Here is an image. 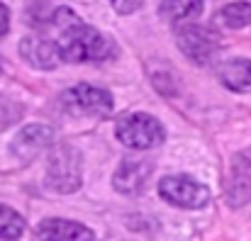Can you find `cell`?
<instances>
[{
	"instance_id": "1",
	"label": "cell",
	"mask_w": 251,
	"mask_h": 241,
	"mask_svg": "<svg viewBox=\"0 0 251 241\" xmlns=\"http://www.w3.org/2000/svg\"><path fill=\"white\" fill-rule=\"evenodd\" d=\"M54 24L61 29V37L56 42L59 51H61V61L100 64L112 56V42L95 27L83 24L74 10L59 7L54 12Z\"/></svg>"
},
{
	"instance_id": "2",
	"label": "cell",
	"mask_w": 251,
	"mask_h": 241,
	"mask_svg": "<svg viewBox=\"0 0 251 241\" xmlns=\"http://www.w3.org/2000/svg\"><path fill=\"white\" fill-rule=\"evenodd\" d=\"M115 137L120 139V144H125L129 149H151L166 139V132L156 117L144 115V112H134V115H127L117 122Z\"/></svg>"
},
{
	"instance_id": "3",
	"label": "cell",
	"mask_w": 251,
	"mask_h": 241,
	"mask_svg": "<svg viewBox=\"0 0 251 241\" xmlns=\"http://www.w3.org/2000/svg\"><path fill=\"white\" fill-rule=\"evenodd\" d=\"M83 180L81 154L74 146H56L47 166V185L54 193H76Z\"/></svg>"
},
{
	"instance_id": "4",
	"label": "cell",
	"mask_w": 251,
	"mask_h": 241,
	"mask_svg": "<svg viewBox=\"0 0 251 241\" xmlns=\"http://www.w3.org/2000/svg\"><path fill=\"white\" fill-rule=\"evenodd\" d=\"M61 102H64V110L76 117H98L112 110V95L105 88H95L88 83L64 90Z\"/></svg>"
},
{
	"instance_id": "5",
	"label": "cell",
	"mask_w": 251,
	"mask_h": 241,
	"mask_svg": "<svg viewBox=\"0 0 251 241\" xmlns=\"http://www.w3.org/2000/svg\"><path fill=\"white\" fill-rule=\"evenodd\" d=\"M176 39H178L180 51L200 66L210 64L215 59V54L220 51V39L215 37V32H210L207 27H200V24H178Z\"/></svg>"
},
{
	"instance_id": "6",
	"label": "cell",
	"mask_w": 251,
	"mask_h": 241,
	"mask_svg": "<svg viewBox=\"0 0 251 241\" xmlns=\"http://www.w3.org/2000/svg\"><path fill=\"white\" fill-rule=\"evenodd\" d=\"M159 195L166 200L168 205L183 207V210H198L210 200V190L188 178V175H168L159 183Z\"/></svg>"
},
{
	"instance_id": "7",
	"label": "cell",
	"mask_w": 251,
	"mask_h": 241,
	"mask_svg": "<svg viewBox=\"0 0 251 241\" xmlns=\"http://www.w3.org/2000/svg\"><path fill=\"white\" fill-rule=\"evenodd\" d=\"M54 142V129L49 124H27L12 139V156L22 163L37 159L49 144Z\"/></svg>"
},
{
	"instance_id": "8",
	"label": "cell",
	"mask_w": 251,
	"mask_h": 241,
	"mask_svg": "<svg viewBox=\"0 0 251 241\" xmlns=\"http://www.w3.org/2000/svg\"><path fill=\"white\" fill-rule=\"evenodd\" d=\"M20 56L34 66V69H44V71H51L59 66L61 61V51H59V44H54L51 39L47 37H25L20 42Z\"/></svg>"
},
{
	"instance_id": "9",
	"label": "cell",
	"mask_w": 251,
	"mask_h": 241,
	"mask_svg": "<svg viewBox=\"0 0 251 241\" xmlns=\"http://www.w3.org/2000/svg\"><path fill=\"white\" fill-rule=\"evenodd\" d=\"M37 237L42 241H95V234L85 224L71 222V219H59V217H49L39 222Z\"/></svg>"
},
{
	"instance_id": "10",
	"label": "cell",
	"mask_w": 251,
	"mask_h": 241,
	"mask_svg": "<svg viewBox=\"0 0 251 241\" xmlns=\"http://www.w3.org/2000/svg\"><path fill=\"white\" fill-rule=\"evenodd\" d=\"M149 175H151V166L147 161H125L115 170L112 183H115V190H120L122 195H137L144 190Z\"/></svg>"
},
{
	"instance_id": "11",
	"label": "cell",
	"mask_w": 251,
	"mask_h": 241,
	"mask_svg": "<svg viewBox=\"0 0 251 241\" xmlns=\"http://www.w3.org/2000/svg\"><path fill=\"white\" fill-rule=\"evenodd\" d=\"M227 197L234 207L251 200V156H237L227 183Z\"/></svg>"
},
{
	"instance_id": "12",
	"label": "cell",
	"mask_w": 251,
	"mask_h": 241,
	"mask_svg": "<svg viewBox=\"0 0 251 241\" xmlns=\"http://www.w3.org/2000/svg\"><path fill=\"white\" fill-rule=\"evenodd\" d=\"M220 80L234 93L251 90V61L249 59H229L220 66Z\"/></svg>"
},
{
	"instance_id": "13",
	"label": "cell",
	"mask_w": 251,
	"mask_h": 241,
	"mask_svg": "<svg viewBox=\"0 0 251 241\" xmlns=\"http://www.w3.org/2000/svg\"><path fill=\"white\" fill-rule=\"evenodd\" d=\"M205 0H164L161 2V15L164 20L173 24H183L188 20H195L202 12Z\"/></svg>"
},
{
	"instance_id": "14",
	"label": "cell",
	"mask_w": 251,
	"mask_h": 241,
	"mask_svg": "<svg viewBox=\"0 0 251 241\" xmlns=\"http://www.w3.org/2000/svg\"><path fill=\"white\" fill-rule=\"evenodd\" d=\"M217 20L225 24V27H232V29H239V27H247L251 24V2H229L220 10Z\"/></svg>"
},
{
	"instance_id": "15",
	"label": "cell",
	"mask_w": 251,
	"mask_h": 241,
	"mask_svg": "<svg viewBox=\"0 0 251 241\" xmlns=\"http://www.w3.org/2000/svg\"><path fill=\"white\" fill-rule=\"evenodd\" d=\"M25 232V219L7 205H0V237L2 239H20Z\"/></svg>"
},
{
	"instance_id": "16",
	"label": "cell",
	"mask_w": 251,
	"mask_h": 241,
	"mask_svg": "<svg viewBox=\"0 0 251 241\" xmlns=\"http://www.w3.org/2000/svg\"><path fill=\"white\" fill-rule=\"evenodd\" d=\"M110 2H112V7L120 15H132V12H137L144 5V0H110Z\"/></svg>"
},
{
	"instance_id": "17",
	"label": "cell",
	"mask_w": 251,
	"mask_h": 241,
	"mask_svg": "<svg viewBox=\"0 0 251 241\" xmlns=\"http://www.w3.org/2000/svg\"><path fill=\"white\" fill-rule=\"evenodd\" d=\"M7 29H10V10L7 5L0 2V34H5Z\"/></svg>"
},
{
	"instance_id": "18",
	"label": "cell",
	"mask_w": 251,
	"mask_h": 241,
	"mask_svg": "<svg viewBox=\"0 0 251 241\" xmlns=\"http://www.w3.org/2000/svg\"><path fill=\"white\" fill-rule=\"evenodd\" d=\"M0 241H15V239H2V237H0Z\"/></svg>"
},
{
	"instance_id": "19",
	"label": "cell",
	"mask_w": 251,
	"mask_h": 241,
	"mask_svg": "<svg viewBox=\"0 0 251 241\" xmlns=\"http://www.w3.org/2000/svg\"><path fill=\"white\" fill-rule=\"evenodd\" d=\"M0 71H2V59H0Z\"/></svg>"
}]
</instances>
